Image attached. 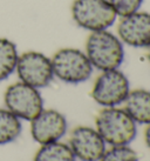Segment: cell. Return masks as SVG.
I'll return each instance as SVG.
<instances>
[{
	"mask_svg": "<svg viewBox=\"0 0 150 161\" xmlns=\"http://www.w3.org/2000/svg\"><path fill=\"white\" fill-rule=\"evenodd\" d=\"M84 53L99 71L117 69L124 60V45L109 30L92 32L86 40Z\"/></svg>",
	"mask_w": 150,
	"mask_h": 161,
	"instance_id": "6da1fadb",
	"label": "cell"
},
{
	"mask_svg": "<svg viewBox=\"0 0 150 161\" xmlns=\"http://www.w3.org/2000/svg\"><path fill=\"white\" fill-rule=\"evenodd\" d=\"M96 130L110 146H126L136 138L137 124L124 108L104 107L97 114Z\"/></svg>",
	"mask_w": 150,
	"mask_h": 161,
	"instance_id": "7a4b0ae2",
	"label": "cell"
},
{
	"mask_svg": "<svg viewBox=\"0 0 150 161\" xmlns=\"http://www.w3.org/2000/svg\"><path fill=\"white\" fill-rule=\"evenodd\" d=\"M71 13L74 23L90 33L109 30L119 18L109 0H74Z\"/></svg>",
	"mask_w": 150,
	"mask_h": 161,
	"instance_id": "3957f363",
	"label": "cell"
},
{
	"mask_svg": "<svg viewBox=\"0 0 150 161\" xmlns=\"http://www.w3.org/2000/svg\"><path fill=\"white\" fill-rule=\"evenodd\" d=\"M54 76L66 84H81L92 76L94 71L83 51L73 47L59 49L51 58Z\"/></svg>",
	"mask_w": 150,
	"mask_h": 161,
	"instance_id": "277c9868",
	"label": "cell"
},
{
	"mask_svg": "<svg viewBox=\"0 0 150 161\" xmlns=\"http://www.w3.org/2000/svg\"><path fill=\"white\" fill-rule=\"evenodd\" d=\"M4 101L5 107L20 120L32 121L44 109V99L39 90L22 81L7 87Z\"/></svg>",
	"mask_w": 150,
	"mask_h": 161,
	"instance_id": "5b68a950",
	"label": "cell"
},
{
	"mask_svg": "<svg viewBox=\"0 0 150 161\" xmlns=\"http://www.w3.org/2000/svg\"><path fill=\"white\" fill-rule=\"evenodd\" d=\"M130 91L128 78L119 68L103 71L95 80L92 98L102 107H117L126 101Z\"/></svg>",
	"mask_w": 150,
	"mask_h": 161,
	"instance_id": "8992f818",
	"label": "cell"
},
{
	"mask_svg": "<svg viewBox=\"0 0 150 161\" xmlns=\"http://www.w3.org/2000/svg\"><path fill=\"white\" fill-rule=\"evenodd\" d=\"M15 72L20 81L38 90L48 86L54 78L51 58L38 51L19 54Z\"/></svg>",
	"mask_w": 150,
	"mask_h": 161,
	"instance_id": "52a82bcc",
	"label": "cell"
},
{
	"mask_svg": "<svg viewBox=\"0 0 150 161\" xmlns=\"http://www.w3.org/2000/svg\"><path fill=\"white\" fill-rule=\"evenodd\" d=\"M66 116L56 109H42L31 121V134L40 145L60 141L67 133Z\"/></svg>",
	"mask_w": 150,
	"mask_h": 161,
	"instance_id": "ba28073f",
	"label": "cell"
},
{
	"mask_svg": "<svg viewBox=\"0 0 150 161\" xmlns=\"http://www.w3.org/2000/svg\"><path fill=\"white\" fill-rule=\"evenodd\" d=\"M117 36L123 45L148 48L150 46V13L140 9L122 17L117 26Z\"/></svg>",
	"mask_w": 150,
	"mask_h": 161,
	"instance_id": "9c48e42d",
	"label": "cell"
},
{
	"mask_svg": "<svg viewBox=\"0 0 150 161\" xmlns=\"http://www.w3.org/2000/svg\"><path fill=\"white\" fill-rule=\"evenodd\" d=\"M106 145L96 128L88 126L74 128L69 138V147L81 161H100L106 152Z\"/></svg>",
	"mask_w": 150,
	"mask_h": 161,
	"instance_id": "30bf717a",
	"label": "cell"
},
{
	"mask_svg": "<svg viewBox=\"0 0 150 161\" xmlns=\"http://www.w3.org/2000/svg\"><path fill=\"white\" fill-rule=\"evenodd\" d=\"M124 111L140 125L150 124V91L137 88L129 92L124 101Z\"/></svg>",
	"mask_w": 150,
	"mask_h": 161,
	"instance_id": "8fae6325",
	"label": "cell"
},
{
	"mask_svg": "<svg viewBox=\"0 0 150 161\" xmlns=\"http://www.w3.org/2000/svg\"><path fill=\"white\" fill-rule=\"evenodd\" d=\"M18 58L17 45L7 38H0V81L6 80L15 72Z\"/></svg>",
	"mask_w": 150,
	"mask_h": 161,
	"instance_id": "7c38bea8",
	"label": "cell"
},
{
	"mask_svg": "<svg viewBox=\"0 0 150 161\" xmlns=\"http://www.w3.org/2000/svg\"><path fill=\"white\" fill-rule=\"evenodd\" d=\"M34 161H76L69 145L60 141L41 145L36 152Z\"/></svg>",
	"mask_w": 150,
	"mask_h": 161,
	"instance_id": "4fadbf2b",
	"label": "cell"
},
{
	"mask_svg": "<svg viewBox=\"0 0 150 161\" xmlns=\"http://www.w3.org/2000/svg\"><path fill=\"white\" fill-rule=\"evenodd\" d=\"M21 120L7 108H0V145L13 142L21 133Z\"/></svg>",
	"mask_w": 150,
	"mask_h": 161,
	"instance_id": "5bb4252c",
	"label": "cell"
},
{
	"mask_svg": "<svg viewBox=\"0 0 150 161\" xmlns=\"http://www.w3.org/2000/svg\"><path fill=\"white\" fill-rule=\"evenodd\" d=\"M100 161H138V155L128 145L111 146L110 149H106Z\"/></svg>",
	"mask_w": 150,
	"mask_h": 161,
	"instance_id": "9a60e30c",
	"label": "cell"
},
{
	"mask_svg": "<svg viewBox=\"0 0 150 161\" xmlns=\"http://www.w3.org/2000/svg\"><path fill=\"white\" fill-rule=\"evenodd\" d=\"M144 0H109L117 17L122 18L140 11Z\"/></svg>",
	"mask_w": 150,
	"mask_h": 161,
	"instance_id": "2e32d148",
	"label": "cell"
},
{
	"mask_svg": "<svg viewBox=\"0 0 150 161\" xmlns=\"http://www.w3.org/2000/svg\"><path fill=\"white\" fill-rule=\"evenodd\" d=\"M144 139H146L147 146H148L150 149V124L149 125H147L146 132H144Z\"/></svg>",
	"mask_w": 150,
	"mask_h": 161,
	"instance_id": "e0dca14e",
	"label": "cell"
},
{
	"mask_svg": "<svg viewBox=\"0 0 150 161\" xmlns=\"http://www.w3.org/2000/svg\"><path fill=\"white\" fill-rule=\"evenodd\" d=\"M148 59H149V61H150V46L148 47Z\"/></svg>",
	"mask_w": 150,
	"mask_h": 161,
	"instance_id": "ac0fdd59",
	"label": "cell"
}]
</instances>
